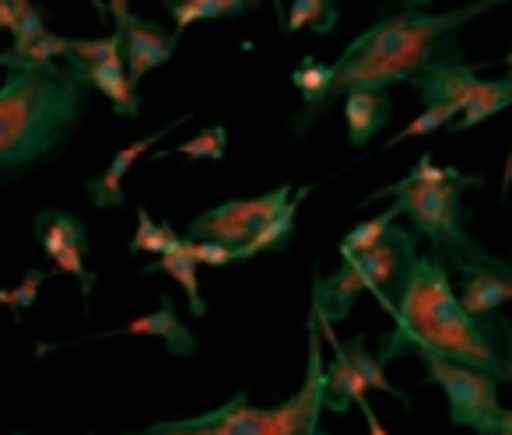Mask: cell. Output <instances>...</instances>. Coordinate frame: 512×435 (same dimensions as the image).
<instances>
[{"instance_id": "obj_1", "label": "cell", "mask_w": 512, "mask_h": 435, "mask_svg": "<svg viewBox=\"0 0 512 435\" xmlns=\"http://www.w3.org/2000/svg\"><path fill=\"white\" fill-rule=\"evenodd\" d=\"M390 316V334L376 348L383 365L418 355L470 365L498 383L512 379V320L502 313L470 316L453 288V271L432 253H418Z\"/></svg>"}, {"instance_id": "obj_2", "label": "cell", "mask_w": 512, "mask_h": 435, "mask_svg": "<svg viewBox=\"0 0 512 435\" xmlns=\"http://www.w3.org/2000/svg\"><path fill=\"white\" fill-rule=\"evenodd\" d=\"M505 0H470L453 11L404 8L379 18L334 60V81L323 99V113L351 92H386L390 85H418L446 67H467L460 32L477 15Z\"/></svg>"}, {"instance_id": "obj_3", "label": "cell", "mask_w": 512, "mask_h": 435, "mask_svg": "<svg viewBox=\"0 0 512 435\" xmlns=\"http://www.w3.org/2000/svg\"><path fill=\"white\" fill-rule=\"evenodd\" d=\"M85 113V81L67 64L18 67L0 85V179L53 155Z\"/></svg>"}, {"instance_id": "obj_4", "label": "cell", "mask_w": 512, "mask_h": 435, "mask_svg": "<svg viewBox=\"0 0 512 435\" xmlns=\"http://www.w3.org/2000/svg\"><path fill=\"white\" fill-rule=\"evenodd\" d=\"M327 411V365L320 351V323L309 320V355L302 386L278 407L249 404V393H235L221 407L190 418L155 421L127 435H330L323 428Z\"/></svg>"}, {"instance_id": "obj_5", "label": "cell", "mask_w": 512, "mask_h": 435, "mask_svg": "<svg viewBox=\"0 0 512 435\" xmlns=\"http://www.w3.org/2000/svg\"><path fill=\"white\" fill-rule=\"evenodd\" d=\"M481 183V176H463L460 169H449V176L439 179V183H418V179L404 176L397 183L383 186V190L369 193L362 204H376L383 197H393V204L400 207L407 225L421 239L432 243V257H439L449 271L460 274V267H467L470 260L488 253L467 232L470 207L463 204V190H474Z\"/></svg>"}, {"instance_id": "obj_6", "label": "cell", "mask_w": 512, "mask_h": 435, "mask_svg": "<svg viewBox=\"0 0 512 435\" xmlns=\"http://www.w3.org/2000/svg\"><path fill=\"white\" fill-rule=\"evenodd\" d=\"M418 243L421 236L411 225H393L372 250L344 257V264L330 278L313 281V320L334 327L355 309L365 292L376 295L383 313H393L407 274L418 260Z\"/></svg>"}, {"instance_id": "obj_7", "label": "cell", "mask_w": 512, "mask_h": 435, "mask_svg": "<svg viewBox=\"0 0 512 435\" xmlns=\"http://www.w3.org/2000/svg\"><path fill=\"white\" fill-rule=\"evenodd\" d=\"M428 369L425 383H435L449 400V418L453 425L474 428L477 435H491L502 414V400H498V379L488 372L470 369V365L442 362V358H421Z\"/></svg>"}, {"instance_id": "obj_8", "label": "cell", "mask_w": 512, "mask_h": 435, "mask_svg": "<svg viewBox=\"0 0 512 435\" xmlns=\"http://www.w3.org/2000/svg\"><path fill=\"white\" fill-rule=\"evenodd\" d=\"M288 200H292V186H278V190L246 200H225V204L197 214L190 222V229H186V239H193V243L207 239V243H221L239 253L260 236V229L271 218H278Z\"/></svg>"}, {"instance_id": "obj_9", "label": "cell", "mask_w": 512, "mask_h": 435, "mask_svg": "<svg viewBox=\"0 0 512 435\" xmlns=\"http://www.w3.org/2000/svg\"><path fill=\"white\" fill-rule=\"evenodd\" d=\"M116 36H120V57H123V67H127V78L134 81V85L148 71L169 64L179 46L176 32H165L162 25L148 22V18H137V15L120 18V22H116Z\"/></svg>"}, {"instance_id": "obj_10", "label": "cell", "mask_w": 512, "mask_h": 435, "mask_svg": "<svg viewBox=\"0 0 512 435\" xmlns=\"http://www.w3.org/2000/svg\"><path fill=\"white\" fill-rule=\"evenodd\" d=\"M460 302L470 316H495L512 302V264L495 253L460 267Z\"/></svg>"}, {"instance_id": "obj_11", "label": "cell", "mask_w": 512, "mask_h": 435, "mask_svg": "<svg viewBox=\"0 0 512 435\" xmlns=\"http://www.w3.org/2000/svg\"><path fill=\"white\" fill-rule=\"evenodd\" d=\"M193 116L186 113V116H179V120H169L162 130H155V134H148V137H141V141H134V144H127V148H120L113 155V162L106 165V169L99 172L95 179H85V193L92 197V204L95 207H123V179H127V172L134 169V162L144 155L148 148H155L158 141H165V137L172 134L176 127H183V123H190Z\"/></svg>"}, {"instance_id": "obj_12", "label": "cell", "mask_w": 512, "mask_h": 435, "mask_svg": "<svg viewBox=\"0 0 512 435\" xmlns=\"http://www.w3.org/2000/svg\"><path fill=\"white\" fill-rule=\"evenodd\" d=\"M95 337H158L172 355H179V358L197 355V337L179 320L176 302H172L169 295H162L155 313L141 316V320H134V323H123V327H116V330H102V334H95ZM95 337H88V341H95Z\"/></svg>"}, {"instance_id": "obj_13", "label": "cell", "mask_w": 512, "mask_h": 435, "mask_svg": "<svg viewBox=\"0 0 512 435\" xmlns=\"http://www.w3.org/2000/svg\"><path fill=\"white\" fill-rule=\"evenodd\" d=\"M316 323H320V320H316ZM320 330H323V337H327L330 348H334V362L327 365V411L344 414L351 404L365 400L369 386H365V379L355 372L351 358L344 355V341H337L334 330H330V323H320Z\"/></svg>"}, {"instance_id": "obj_14", "label": "cell", "mask_w": 512, "mask_h": 435, "mask_svg": "<svg viewBox=\"0 0 512 435\" xmlns=\"http://www.w3.org/2000/svg\"><path fill=\"white\" fill-rule=\"evenodd\" d=\"M344 116H348V141L362 148L390 123L393 102L386 92H351L344 95Z\"/></svg>"}, {"instance_id": "obj_15", "label": "cell", "mask_w": 512, "mask_h": 435, "mask_svg": "<svg viewBox=\"0 0 512 435\" xmlns=\"http://www.w3.org/2000/svg\"><path fill=\"white\" fill-rule=\"evenodd\" d=\"M172 18V32L183 36L197 22H221V18L253 15L264 8V0H162Z\"/></svg>"}, {"instance_id": "obj_16", "label": "cell", "mask_w": 512, "mask_h": 435, "mask_svg": "<svg viewBox=\"0 0 512 435\" xmlns=\"http://www.w3.org/2000/svg\"><path fill=\"white\" fill-rule=\"evenodd\" d=\"M477 64L467 67H446V71H435L428 78H421L418 85V99L421 106H456L463 113L477 88Z\"/></svg>"}, {"instance_id": "obj_17", "label": "cell", "mask_w": 512, "mask_h": 435, "mask_svg": "<svg viewBox=\"0 0 512 435\" xmlns=\"http://www.w3.org/2000/svg\"><path fill=\"white\" fill-rule=\"evenodd\" d=\"M78 78L85 81V88H99L113 109L127 120H134L141 113V95H137V85L127 78V67H123V57H113L99 67H88V71H78Z\"/></svg>"}, {"instance_id": "obj_18", "label": "cell", "mask_w": 512, "mask_h": 435, "mask_svg": "<svg viewBox=\"0 0 512 435\" xmlns=\"http://www.w3.org/2000/svg\"><path fill=\"white\" fill-rule=\"evenodd\" d=\"M32 232H36L39 246H43L46 257H57V253L71 250V246H78V250H92L88 246V229L81 218H74V214H64V211H39L36 222H32Z\"/></svg>"}, {"instance_id": "obj_19", "label": "cell", "mask_w": 512, "mask_h": 435, "mask_svg": "<svg viewBox=\"0 0 512 435\" xmlns=\"http://www.w3.org/2000/svg\"><path fill=\"white\" fill-rule=\"evenodd\" d=\"M509 106H512V78L509 74H505V78H495V81H477L467 109H463L460 120H453L446 130L460 134V130H470V127H477V123L491 120V116L505 113Z\"/></svg>"}, {"instance_id": "obj_20", "label": "cell", "mask_w": 512, "mask_h": 435, "mask_svg": "<svg viewBox=\"0 0 512 435\" xmlns=\"http://www.w3.org/2000/svg\"><path fill=\"white\" fill-rule=\"evenodd\" d=\"M313 193V186H299V190L292 193V200H288L285 207H281L278 218H271V222L260 229V236L253 239V243L246 246V250L235 253V264H242V260H253L260 257V253H274V250H285L288 243H292L295 236V214H299V204Z\"/></svg>"}, {"instance_id": "obj_21", "label": "cell", "mask_w": 512, "mask_h": 435, "mask_svg": "<svg viewBox=\"0 0 512 435\" xmlns=\"http://www.w3.org/2000/svg\"><path fill=\"white\" fill-rule=\"evenodd\" d=\"M169 274L176 285H183L186 292V306H190L193 316H204L207 313V302L204 295H200V281H197V260L190 257V239H183V246H179L176 253H165V257L151 260L148 267H144V274Z\"/></svg>"}, {"instance_id": "obj_22", "label": "cell", "mask_w": 512, "mask_h": 435, "mask_svg": "<svg viewBox=\"0 0 512 435\" xmlns=\"http://www.w3.org/2000/svg\"><path fill=\"white\" fill-rule=\"evenodd\" d=\"M186 236H179L169 222H155L148 207H137V232L130 239V253H151V257H165L183 246Z\"/></svg>"}, {"instance_id": "obj_23", "label": "cell", "mask_w": 512, "mask_h": 435, "mask_svg": "<svg viewBox=\"0 0 512 435\" xmlns=\"http://www.w3.org/2000/svg\"><path fill=\"white\" fill-rule=\"evenodd\" d=\"M344 355L351 358V365H355V372L365 379V386L369 390H379V393H390L393 400H400V404L411 411V397H407L404 390H397V386L386 379V372H383V362H379L376 355H369V348H365V334H358V337H351L348 344H344Z\"/></svg>"}, {"instance_id": "obj_24", "label": "cell", "mask_w": 512, "mask_h": 435, "mask_svg": "<svg viewBox=\"0 0 512 435\" xmlns=\"http://www.w3.org/2000/svg\"><path fill=\"white\" fill-rule=\"evenodd\" d=\"M316 32V36H327L337 29V4L334 0H292V15H285V32Z\"/></svg>"}, {"instance_id": "obj_25", "label": "cell", "mask_w": 512, "mask_h": 435, "mask_svg": "<svg viewBox=\"0 0 512 435\" xmlns=\"http://www.w3.org/2000/svg\"><path fill=\"white\" fill-rule=\"evenodd\" d=\"M397 218H400V207L390 204L383 214H376V218H369V222H358L355 229L341 239V246H337V250H341V257H355V253L372 250V246H376L379 239H383L386 232L397 225Z\"/></svg>"}, {"instance_id": "obj_26", "label": "cell", "mask_w": 512, "mask_h": 435, "mask_svg": "<svg viewBox=\"0 0 512 435\" xmlns=\"http://www.w3.org/2000/svg\"><path fill=\"white\" fill-rule=\"evenodd\" d=\"M456 116H460V109H456V106H425V109H421V116H418V120H411L404 130H397V134H393L390 141H383V144H379V151H390V148H397L400 141H411V137L435 134V130L449 127V123H453Z\"/></svg>"}, {"instance_id": "obj_27", "label": "cell", "mask_w": 512, "mask_h": 435, "mask_svg": "<svg viewBox=\"0 0 512 435\" xmlns=\"http://www.w3.org/2000/svg\"><path fill=\"white\" fill-rule=\"evenodd\" d=\"M8 4H11V15H15V32H11L15 43H11L8 53H22L25 46L36 43V39L46 32V18L32 0H8Z\"/></svg>"}, {"instance_id": "obj_28", "label": "cell", "mask_w": 512, "mask_h": 435, "mask_svg": "<svg viewBox=\"0 0 512 435\" xmlns=\"http://www.w3.org/2000/svg\"><path fill=\"white\" fill-rule=\"evenodd\" d=\"M225 148H228V130L225 127H207V130H200L197 137H190V141L179 144L176 155L190 158V162H204V158L218 162V158H225Z\"/></svg>"}, {"instance_id": "obj_29", "label": "cell", "mask_w": 512, "mask_h": 435, "mask_svg": "<svg viewBox=\"0 0 512 435\" xmlns=\"http://www.w3.org/2000/svg\"><path fill=\"white\" fill-rule=\"evenodd\" d=\"M46 278H50V274L39 271V267H32V271L22 278V285L8 288V292H0V306H8V309H11V316H15V323L25 316V309H32V302H36L39 288L46 285Z\"/></svg>"}, {"instance_id": "obj_30", "label": "cell", "mask_w": 512, "mask_h": 435, "mask_svg": "<svg viewBox=\"0 0 512 435\" xmlns=\"http://www.w3.org/2000/svg\"><path fill=\"white\" fill-rule=\"evenodd\" d=\"M88 253H92V250H78V246H71V250H64V253H57V257H53V271L78 278L81 299H85V302H88V295H92V288H95V274L88 271V264H85Z\"/></svg>"}, {"instance_id": "obj_31", "label": "cell", "mask_w": 512, "mask_h": 435, "mask_svg": "<svg viewBox=\"0 0 512 435\" xmlns=\"http://www.w3.org/2000/svg\"><path fill=\"white\" fill-rule=\"evenodd\" d=\"M190 257L207 267H225V264H235V250H228V246L221 243H207V239H200V243H193L190 239Z\"/></svg>"}, {"instance_id": "obj_32", "label": "cell", "mask_w": 512, "mask_h": 435, "mask_svg": "<svg viewBox=\"0 0 512 435\" xmlns=\"http://www.w3.org/2000/svg\"><path fill=\"white\" fill-rule=\"evenodd\" d=\"M358 407H362L365 421H369V435H390V432H386V428H383V421L376 418V411H372L369 400H358Z\"/></svg>"}, {"instance_id": "obj_33", "label": "cell", "mask_w": 512, "mask_h": 435, "mask_svg": "<svg viewBox=\"0 0 512 435\" xmlns=\"http://www.w3.org/2000/svg\"><path fill=\"white\" fill-rule=\"evenodd\" d=\"M109 15H113V22H120V18L130 15V0H106Z\"/></svg>"}, {"instance_id": "obj_34", "label": "cell", "mask_w": 512, "mask_h": 435, "mask_svg": "<svg viewBox=\"0 0 512 435\" xmlns=\"http://www.w3.org/2000/svg\"><path fill=\"white\" fill-rule=\"evenodd\" d=\"M0 29H4V32H15V15H11V4H8V0H0Z\"/></svg>"}, {"instance_id": "obj_35", "label": "cell", "mask_w": 512, "mask_h": 435, "mask_svg": "<svg viewBox=\"0 0 512 435\" xmlns=\"http://www.w3.org/2000/svg\"><path fill=\"white\" fill-rule=\"evenodd\" d=\"M495 432H512V411H505V407H502V414H498Z\"/></svg>"}, {"instance_id": "obj_36", "label": "cell", "mask_w": 512, "mask_h": 435, "mask_svg": "<svg viewBox=\"0 0 512 435\" xmlns=\"http://www.w3.org/2000/svg\"><path fill=\"white\" fill-rule=\"evenodd\" d=\"M393 4H404V8H421V11H425L432 0H393Z\"/></svg>"}, {"instance_id": "obj_37", "label": "cell", "mask_w": 512, "mask_h": 435, "mask_svg": "<svg viewBox=\"0 0 512 435\" xmlns=\"http://www.w3.org/2000/svg\"><path fill=\"white\" fill-rule=\"evenodd\" d=\"M274 4V15H278V25L285 29V0H271Z\"/></svg>"}, {"instance_id": "obj_38", "label": "cell", "mask_w": 512, "mask_h": 435, "mask_svg": "<svg viewBox=\"0 0 512 435\" xmlns=\"http://www.w3.org/2000/svg\"><path fill=\"white\" fill-rule=\"evenodd\" d=\"M88 4H92V8H95V11H99V15H102V18H106V15H109V8H106V4H102V0H88Z\"/></svg>"}, {"instance_id": "obj_39", "label": "cell", "mask_w": 512, "mask_h": 435, "mask_svg": "<svg viewBox=\"0 0 512 435\" xmlns=\"http://www.w3.org/2000/svg\"><path fill=\"white\" fill-rule=\"evenodd\" d=\"M505 67H509V78H512V46H509V53H505Z\"/></svg>"}, {"instance_id": "obj_40", "label": "cell", "mask_w": 512, "mask_h": 435, "mask_svg": "<svg viewBox=\"0 0 512 435\" xmlns=\"http://www.w3.org/2000/svg\"><path fill=\"white\" fill-rule=\"evenodd\" d=\"M491 435H512V432H491Z\"/></svg>"}, {"instance_id": "obj_41", "label": "cell", "mask_w": 512, "mask_h": 435, "mask_svg": "<svg viewBox=\"0 0 512 435\" xmlns=\"http://www.w3.org/2000/svg\"><path fill=\"white\" fill-rule=\"evenodd\" d=\"M18 435H22V432H18Z\"/></svg>"}]
</instances>
